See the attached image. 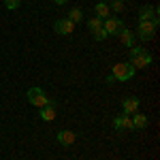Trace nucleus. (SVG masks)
I'll return each instance as SVG.
<instances>
[{"label": "nucleus", "mask_w": 160, "mask_h": 160, "mask_svg": "<svg viewBox=\"0 0 160 160\" xmlns=\"http://www.w3.org/2000/svg\"><path fill=\"white\" fill-rule=\"evenodd\" d=\"M102 30L107 32V37H109V34H120L124 30V22L115 19V17H107L105 24H102Z\"/></svg>", "instance_id": "423d86ee"}, {"label": "nucleus", "mask_w": 160, "mask_h": 160, "mask_svg": "<svg viewBox=\"0 0 160 160\" xmlns=\"http://www.w3.org/2000/svg\"><path fill=\"white\" fill-rule=\"evenodd\" d=\"M132 75H135V66H132L130 62H120V64L113 66V77H115V81H128Z\"/></svg>", "instance_id": "7ed1b4c3"}, {"label": "nucleus", "mask_w": 160, "mask_h": 160, "mask_svg": "<svg viewBox=\"0 0 160 160\" xmlns=\"http://www.w3.org/2000/svg\"><path fill=\"white\" fill-rule=\"evenodd\" d=\"M135 118H132V128H145L148 126V115H143V113H132Z\"/></svg>", "instance_id": "2eb2a0df"}, {"label": "nucleus", "mask_w": 160, "mask_h": 160, "mask_svg": "<svg viewBox=\"0 0 160 160\" xmlns=\"http://www.w3.org/2000/svg\"><path fill=\"white\" fill-rule=\"evenodd\" d=\"M66 19H71L73 24H79L81 19H83V11L79 9V7H75V9H71V13H68V17Z\"/></svg>", "instance_id": "dca6fc26"}, {"label": "nucleus", "mask_w": 160, "mask_h": 160, "mask_svg": "<svg viewBox=\"0 0 160 160\" xmlns=\"http://www.w3.org/2000/svg\"><path fill=\"white\" fill-rule=\"evenodd\" d=\"M130 64L135 66V71L137 68H148L149 64H152V56L143 47H132L130 49Z\"/></svg>", "instance_id": "f257e3e1"}, {"label": "nucleus", "mask_w": 160, "mask_h": 160, "mask_svg": "<svg viewBox=\"0 0 160 160\" xmlns=\"http://www.w3.org/2000/svg\"><path fill=\"white\" fill-rule=\"evenodd\" d=\"M26 98H28V102H30V105H34V107H38V109H41V107H45V105H49L51 100L47 98V94H45V90H41V88H30V90H28V94H26Z\"/></svg>", "instance_id": "f03ea898"}, {"label": "nucleus", "mask_w": 160, "mask_h": 160, "mask_svg": "<svg viewBox=\"0 0 160 160\" xmlns=\"http://www.w3.org/2000/svg\"><path fill=\"white\" fill-rule=\"evenodd\" d=\"M100 2H109V0H100Z\"/></svg>", "instance_id": "aec40b11"}, {"label": "nucleus", "mask_w": 160, "mask_h": 160, "mask_svg": "<svg viewBox=\"0 0 160 160\" xmlns=\"http://www.w3.org/2000/svg\"><path fill=\"white\" fill-rule=\"evenodd\" d=\"M53 2H56V4H66L68 0H53Z\"/></svg>", "instance_id": "6ab92c4d"}, {"label": "nucleus", "mask_w": 160, "mask_h": 160, "mask_svg": "<svg viewBox=\"0 0 160 160\" xmlns=\"http://www.w3.org/2000/svg\"><path fill=\"white\" fill-rule=\"evenodd\" d=\"M94 13H96L98 19H107V17H111V9H109L107 2H98V4L94 7Z\"/></svg>", "instance_id": "f8f14e48"}, {"label": "nucleus", "mask_w": 160, "mask_h": 160, "mask_svg": "<svg viewBox=\"0 0 160 160\" xmlns=\"http://www.w3.org/2000/svg\"><path fill=\"white\" fill-rule=\"evenodd\" d=\"M88 28H90L92 37L96 38V41H105V38H107V32L102 30V19H98V17H92V19L88 22Z\"/></svg>", "instance_id": "20e7f679"}, {"label": "nucleus", "mask_w": 160, "mask_h": 160, "mask_svg": "<svg viewBox=\"0 0 160 160\" xmlns=\"http://www.w3.org/2000/svg\"><path fill=\"white\" fill-rule=\"evenodd\" d=\"M154 13H156V9H152V7H141L139 9V22H148V19H152L154 17Z\"/></svg>", "instance_id": "4468645a"}, {"label": "nucleus", "mask_w": 160, "mask_h": 160, "mask_svg": "<svg viewBox=\"0 0 160 160\" xmlns=\"http://www.w3.org/2000/svg\"><path fill=\"white\" fill-rule=\"evenodd\" d=\"M113 126H115V130H132V120H130V115H118L113 120Z\"/></svg>", "instance_id": "9d476101"}, {"label": "nucleus", "mask_w": 160, "mask_h": 160, "mask_svg": "<svg viewBox=\"0 0 160 160\" xmlns=\"http://www.w3.org/2000/svg\"><path fill=\"white\" fill-rule=\"evenodd\" d=\"M137 109H139V98H135V96H128V98L122 100V111H124V115H132V113H137Z\"/></svg>", "instance_id": "6e6552de"}, {"label": "nucleus", "mask_w": 160, "mask_h": 160, "mask_svg": "<svg viewBox=\"0 0 160 160\" xmlns=\"http://www.w3.org/2000/svg\"><path fill=\"white\" fill-rule=\"evenodd\" d=\"M56 139H58V143H62V145H73L75 139H77V135H75L73 130H60Z\"/></svg>", "instance_id": "9b49d317"}, {"label": "nucleus", "mask_w": 160, "mask_h": 160, "mask_svg": "<svg viewBox=\"0 0 160 160\" xmlns=\"http://www.w3.org/2000/svg\"><path fill=\"white\" fill-rule=\"evenodd\" d=\"M19 2H22V0H4V7H7L9 11H15V9L19 7Z\"/></svg>", "instance_id": "f3484780"}, {"label": "nucleus", "mask_w": 160, "mask_h": 160, "mask_svg": "<svg viewBox=\"0 0 160 160\" xmlns=\"http://www.w3.org/2000/svg\"><path fill=\"white\" fill-rule=\"evenodd\" d=\"M111 11H122L124 9V2L122 0H113V7H109Z\"/></svg>", "instance_id": "a211bd4d"}, {"label": "nucleus", "mask_w": 160, "mask_h": 160, "mask_svg": "<svg viewBox=\"0 0 160 160\" xmlns=\"http://www.w3.org/2000/svg\"><path fill=\"white\" fill-rule=\"evenodd\" d=\"M156 28H158V26L154 24L152 19H148V22H139V38L149 41V38L156 34Z\"/></svg>", "instance_id": "39448f33"}, {"label": "nucleus", "mask_w": 160, "mask_h": 160, "mask_svg": "<svg viewBox=\"0 0 160 160\" xmlns=\"http://www.w3.org/2000/svg\"><path fill=\"white\" fill-rule=\"evenodd\" d=\"M41 120L43 122H53L56 120V105H53V100H51L49 105H45V107H41Z\"/></svg>", "instance_id": "1a4fd4ad"}, {"label": "nucleus", "mask_w": 160, "mask_h": 160, "mask_svg": "<svg viewBox=\"0 0 160 160\" xmlns=\"http://www.w3.org/2000/svg\"><path fill=\"white\" fill-rule=\"evenodd\" d=\"M118 37H120V41H122L124 47H135V34H132L130 30H126V28H124Z\"/></svg>", "instance_id": "ddd939ff"}, {"label": "nucleus", "mask_w": 160, "mask_h": 160, "mask_svg": "<svg viewBox=\"0 0 160 160\" xmlns=\"http://www.w3.org/2000/svg\"><path fill=\"white\" fill-rule=\"evenodd\" d=\"M53 30L62 34V37H68V34H73L75 30V24L71 19H56V24H53Z\"/></svg>", "instance_id": "0eeeda50"}]
</instances>
